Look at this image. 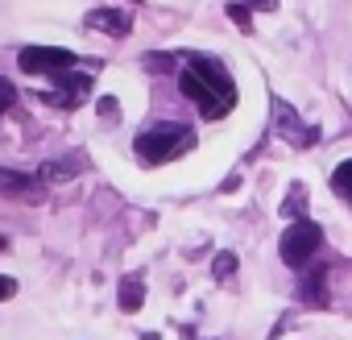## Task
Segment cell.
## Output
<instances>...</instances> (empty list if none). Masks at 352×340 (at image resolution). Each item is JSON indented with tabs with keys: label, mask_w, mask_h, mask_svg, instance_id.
Returning <instances> with one entry per match:
<instances>
[{
	"label": "cell",
	"mask_w": 352,
	"mask_h": 340,
	"mask_svg": "<svg viewBox=\"0 0 352 340\" xmlns=\"http://www.w3.org/2000/svg\"><path fill=\"white\" fill-rule=\"evenodd\" d=\"M191 145H195L191 129H183V125H157V129H149V133L137 137V158L149 162V166H157V162H170V158L187 153Z\"/></svg>",
	"instance_id": "6da1fadb"
},
{
	"label": "cell",
	"mask_w": 352,
	"mask_h": 340,
	"mask_svg": "<svg viewBox=\"0 0 352 340\" xmlns=\"http://www.w3.org/2000/svg\"><path fill=\"white\" fill-rule=\"evenodd\" d=\"M319 245H323V229L311 224V220H294V224L282 233L278 253H282V262H286L290 270H302V266L319 253Z\"/></svg>",
	"instance_id": "7a4b0ae2"
},
{
	"label": "cell",
	"mask_w": 352,
	"mask_h": 340,
	"mask_svg": "<svg viewBox=\"0 0 352 340\" xmlns=\"http://www.w3.org/2000/svg\"><path fill=\"white\" fill-rule=\"evenodd\" d=\"M17 63H21L25 75H54V71L75 67V54L71 50H58V46H25Z\"/></svg>",
	"instance_id": "3957f363"
},
{
	"label": "cell",
	"mask_w": 352,
	"mask_h": 340,
	"mask_svg": "<svg viewBox=\"0 0 352 340\" xmlns=\"http://www.w3.org/2000/svg\"><path fill=\"white\" fill-rule=\"evenodd\" d=\"M274 116H278V133H282L290 145H298V149H302V145H311V141H315V133H311V129H302V120L294 116V108H290L286 100H274Z\"/></svg>",
	"instance_id": "277c9868"
},
{
	"label": "cell",
	"mask_w": 352,
	"mask_h": 340,
	"mask_svg": "<svg viewBox=\"0 0 352 340\" xmlns=\"http://www.w3.org/2000/svg\"><path fill=\"white\" fill-rule=\"evenodd\" d=\"M0 195H9V200H25V204H38V200H42V183H34L30 175H13V170H0Z\"/></svg>",
	"instance_id": "5b68a950"
},
{
	"label": "cell",
	"mask_w": 352,
	"mask_h": 340,
	"mask_svg": "<svg viewBox=\"0 0 352 340\" xmlns=\"http://www.w3.org/2000/svg\"><path fill=\"white\" fill-rule=\"evenodd\" d=\"M87 25H91V30H104V34H112V38H124V34L133 30V17L120 13V9H96V13H87Z\"/></svg>",
	"instance_id": "8992f818"
},
{
	"label": "cell",
	"mask_w": 352,
	"mask_h": 340,
	"mask_svg": "<svg viewBox=\"0 0 352 340\" xmlns=\"http://www.w3.org/2000/svg\"><path fill=\"white\" fill-rule=\"evenodd\" d=\"M323 286H327V270L319 266L315 274H307V278H302L298 299H302V303H311V307H327V290H323Z\"/></svg>",
	"instance_id": "52a82bcc"
},
{
	"label": "cell",
	"mask_w": 352,
	"mask_h": 340,
	"mask_svg": "<svg viewBox=\"0 0 352 340\" xmlns=\"http://www.w3.org/2000/svg\"><path fill=\"white\" fill-rule=\"evenodd\" d=\"M83 92H91V79L87 75H63V96H54L58 104H79Z\"/></svg>",
	"instance_id": "ba28073f"
},
{
	"label": "cell",
	"mask_w": 352,
	"mask_h": 340,
	"mask_svg": "<svg viewBox=\"0 0 352 340\" xmlns=\"http://www.w3.org/2000/svg\"><path fill=\"white\" fill-rule=\"evenodd\" d=\"M79 166H83L79 158H71V162H46V166H42V179H46V183H67V179L79 175Z\"/></svg>",
	"instance_id": "9c48e42d"
},
{
	"label": "cell",
	"mask_w": 352,
	"mask_h": 340,
	"mask_svg": "<svg viewBox=\"0 0 352 340\" xmlns=\"http://www.w3.org/2000/svg\"><path fill=\"white\" fill-rule=\"evenodd\" d=\"M141 303H145L141 278H124V282H120V311H141Z\"/></svg>",
	"instance_id": "30bf717a"
},
{
	"label": "cell",
	"mask_w": 352,
	"mask_h": 340,
	"mask_svg": "<svg viewBox=\"0 0 352 340\" xmlns=\"http://www.w3.org/2000/svg\"><path fill=\"white\" fill-rule=\"evenodd\" d=\"M302 208H307V187H302V183H294V187H290V195H286V204H282V216L302 220Z\"/></svg>",
	"instance_id": "8fae6325"
},
{
	"label": "cell",
	"mask_w": 352,
	"mask_h": 340,
	"mask_svg": "<svg viewBox=\"0 0 352 340\" xmlns=\"http://www.w3.org/2000/svg\"><path fill=\"white\" fill-rule=\"evenodd\" d=\"M331 187H336L340 195H348V200H352V158L336 166V175H331Z\"/></svg>",
	"instance_id": "7c38bea8"
},
{
	"label": "cell",
	"mask_w": 352,
	"mask_h": 340,
	"mask_svg": "<svg viewBox=\"0 0 352 340\" xmlns=\"http://www.w3.org/2000/svg\"><path fill=\"white\" fill-rule=\"evenodd\" d=\"M228 21H232L241 34L253 30V17H249V5H245V0H232V5H228Z\"/></svg>",
	"instance_id": "4fadbf2b"
},
{
	"label": "cell",
	"mask_w": 352,
	"mask_h": 340,
	"mask_svg": "<svg viewBox=\"0 0 352 340\" xmlns=\"http://www.w3.org/2000/svg\"><path fill=\"white\" fill-rule=\"evenodd\" d=\"M212 274H216V278H232V274H236V253H228V249H224V253H216Z\"/></svg>",
	"instance_id": "5bb4252c"
},
{
	"label": "cell",
	"mask_w": 352,
	"mask_h": 340,
	"mask_svg": "<svg viewBox=\"0 0 352 340\" xmlns=\"http://www.w3.org/2000/svg\"><path fill=\"white\" fill-rule=\"evenodd\" d=\"M145 67L149 71H170L174 67V54H145Z\"/></svg>",
	"instance_id": "9a60e30c"
},
{
	"label": "cell",
	"mask_w": 352,
	"mask_h": 340,
	"mask_svg": "<svg viewBox=\"0 0 352 340\" xmlns=\"http://www.w3.org/2000/svg\"><path fill=\"white\" fill-rule=\"evenodd\" d=\"M17 295V282L9 278V274H0V303H5V299H13Z\"/></svg>",
	"instance_id": "2e32d148"
},
{
	"label": "cell",
	"mask_w": 352,
	"mask_h": 340,
	"mask_svg": "<svg viewBox=\"0 0 352 340\" xmlns=\"http://www.w3.org/2000/svg\"><path fill=\"white\" fill-rule=\"evenodd\" d=\"M96 108H100V116H116V100H112V96H104Z\"/></svg>",
	"instance_id": "e0dca14e"
},
{
	"label": "cell",
	"mask_w": 352,
	"mask_h": 340,
	"mask_svg": "<svg viewBox=\"0 0 352 340\" xmlns=\"http://www.w3.org/2000/svg\"><path fill=\"white\" fill-rule=\"evenodd\" d=\"M9 100H13V87H9L5 79H0V112H5V104H9Z\"/></svg>",
	"instance_id": "ac0fdd59"
},
{
	"label": "cell",
	"mask_w": 352,
	"mask_h": 340,
	"mask_svg": "<svg viewBox=\"0 0 352 340\" xmlns=\"http://www.w3.org/2000/svg\"><path fill=\"white\" fill-rule=\"evenodd\" d=\"M245 5H253V9H270V13H274V9H278V0H245Z\"/></svg>",
	"instance_id": "d6986e66"
},
{
	"label": "cell",
	"mask_w": 352,
	"mask_h": 340,
	"mask_svg": "<svg viewBox=\"0 0 352 340\" xmlns=\"http://www.w3.org/2000/svg\"><path fill=\"white\" fill-rule=\"evenodd\" d=\"M141 340H157V336H141Z\"/></svg>",
	"instance_id": "ffe728a7"
},
{
	"label": "cell",
	"mask_w": 352,
	"mask_h": 340,
	"mask_svg": "<svg viewBox=\"0 0 352 340\" xmlns=\"http://www.w3.org/2000/svg\"><path fill=\"white\" fill-rule=\"evenodd\" d=\"M0 249H5V237H0Z\"/></svg>",
	"instance_id": "44dd1931"
}]
</instances>
